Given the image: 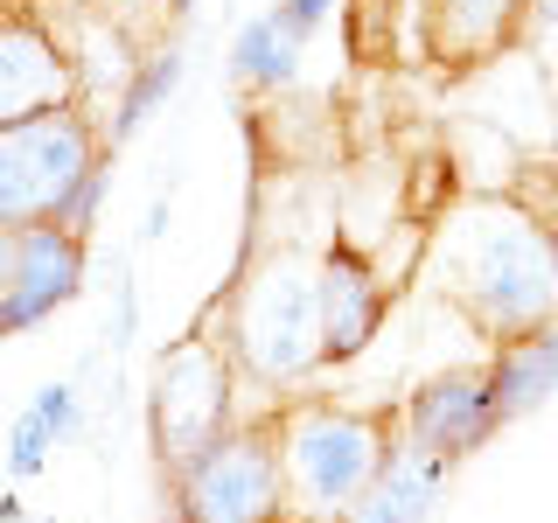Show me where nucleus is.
Listing matches in <instances>:
<instances>
[{"label":"nucleus","mask_w":558,"mask_h":523,"mask_svg":"<svg viewBox=\"0 0 558 523\" xmlns=\"http://www.w3.org/2000/svg\"><path fill=\"white\" fill-rule=\"evenodd\" d=\"M168 516L174 523H307L293 510L287 482V426L279 398L266 412H244L217 447H203L182 475H168Z\"/></svg>","instance_id":"nucleus-6"},{"label":"nucleus","mask_w":558,"mask_h":523,"mask_svg":"<svg viewBox=\"0 0 558 523\" xmlns=\"http://www.w3.org/2000/svg\"><path fill=\"white\" fill-rule=\"evenodd\" d=\"M537 35V0H418L412 42L440 92H461Z\"/></svg>","instance_id":"nucleus-7"},{"label":"nucleus","mask_w":558,"mask_h":523,"mask_svg":"<svg viewBox=\"0 0 558 523\" xmlns=\"http://www.w3.org/2000/svg\"><path fill=\"white\" fill-rule=\"evenodd\" d=\"M112 147V126H98L84 98L0 126V231H43V223L92 231Z\"/></svg>","instance_id":"nucleus-3"},{"label":"nucleus","mask_w":558,"mask_h":523,"mask_svg":"<svg viewBox=\"0 0 558 523\" xmlns=\"http://www.w3.org/2000/svg\"><path fill=\"white\" fill-rule=\"evenodd\" d=\"M510 426L496 405V377H488V356L482 363H447V370L418 377L405 391V440L440 453L447 467L475 461V453Z\"/></svg>","instance_id":"nucleus-8"},{"label":"nucleus","mask_w":558,"mask_h":523,"mask_svg":"<svg viewBox=\"0 0 558 523\" xmlns=\"http://www.w3.org/2000/svg\"><path fill=\"white\" fill-rule=\"evenodd\" d=\"M391 307H398V279H384V266L371 252H356L349 238L328 244L322 252V370L356 363L384 336Z\"/></svg>","instance_id":"nucleus-9"},{"label":"nucleus","mask_w":558,"mask_h":523,"mask_svg":"<svg viewBox=\"0 0 558 523\" xmlns=\"http://www.w3.org/2000/svg\"><path fill=\"white\" fill-rule=\"evenodd\" d=\"M433 287L482 349L558 321V223L523 196H468L433 238Z\"/></svg>","instance_id":"nucleus-1"},{"label":"nucleus","mask_w":558,"mask_h":523,"mask_svg":"<svg viewBox=\"0 0 558 523\" xmlns=\"http://www.w3.org/2000/svg\"><path fill=\"white\" fill-rule=\"evenodd\" d=\"M244 418V370L223 342L217 314L189 321L161 356H154L147 384V447H154V475H182L203 447H217Z\"/></svg>","instance_id":"nucleus-5"},{"label":"nucleus","mask_w":558,"mask_h":523,"mask_svg":"<svg viewBox=\"0 0 558 523\" xmlns=\"http://www.w3.org/2000/svg\"><path fill=\"white\" fill-rule=\"evenodd\" d=\"M22 8H43V0H0V14H22Z\"/></svg>","instance_id":"nucleus-22"},{"label":"nucleus","mask_w":558,"mask_h":523,"mask_svg":"<svg viewBox=\"0 0 558 523\" xmlns=\"http://www.w3.org/2000/svg\"><path fill=\"white\" fill-rule=\"evenodd\" d=\"M70 98H84L77 57H70V42L43 22V8L0 14V126L35 119V112L70 105Z\"/></svg>","instance_id":"nucleus-11"},{"label":"nucleus","mask_w":558,"mask_h":523,"mask_svg":"<svg viewBox=\"0 0 558 523\" xmlns=\"http://www.w3.org/2000/svg\"><path fill=\"white\" fill-rule=\"evenodd\" d=\"M84 272H92V231L84 223H43V231H22V252H14V287L0 301V342L43 328L49 314H63L84 293Z\"/></svg>","instance_id":"nucleus-10"},{"label":"nucleus","mask_w":558,"mask_h":523,"mask_svg":"<svg viewBox=\"0 0 558 523\" xmlns=\"http://www.w3.org/2000/svg\"><path fill=\"white\" fill-rule=\"evenodd\" d=\"M279 426H287L293 510L314 523H336L391 467V453L405 447V398L349 405V398L293 391V398H279Z\"/></svg>","instance_id":"nucleus-4"},{"label":"nucleus","mask_w":558,"mask_h":523,"mask_svg":"<svg viewBox=\"0 0 558 523\" xmlns=\"http://www.w3.org/2000/svg\"><path fill=\"white\" fill-rule=\"evenodd\" d=\"M209 314L252 391L293 398V384L322 370V258H307L301 244L244 252Z\"/></svg>","instance_id":"nucleus-2"},{"label":"nucleus","mask_w":558,"mask_h":523,"mask_svg":"<svg viewBox=\"0 0 558 523\" xmlns=\"http://www.w3.org/2000/svg\"><path fill=\"white\" fill-rule=\"evenodd\" d=\"M14 252H22V231H0V301L14 287Z\"/></svg>","instance_id":"nucleus-19"},{"label":"nucleus","mask_w":558,"mask_h":523,"mask_svg":"<svg viewBox=\"0 0 558 523\" xmlns=\"http://www.w3.org/2000/svg\"><path fill=\"white\" fill-rule=\"evenodd\" d=\"M537 35L558 42V0H537ZM537 35H531V42H537Z\"/></svg>","instance_id":"nucleus-20"},{"label":"nucleus","mask_w":558,"mask_h":523,"mask_svg":"<svg viewBox=\"0 0 558 523\" xmlns=\"http://www.w3.org/2000/svg\"><path fill=\"white\" fill-rule=\"evenodd\" d=\"M49 447H57V433H49L43 426V412H22V418H14V433H8V475H43V467H49Z\"/></svg>","instance_id":"nucleus-16"},{"label":"nucleus","mask_w":558,"mask_h":523,"mask_svg":"<svg viewBox=\"0 0 558 523\" xmlns=\"http://www.w3.org/2000/svg\"><path fill=\"white\" fill-rule=\"evenodd\" d=\"M126 8H161V14H182L189 0H126Z\"/></svg>","instance_id":"nucleus-21"},{"label":"nucleus","mask_w":558,"mask_h":523,"mask_svg":"<svg viewBox=\"0 0 558 523\" xmlns=\"http://www.w3.org/2000/svg\"><path fill=\"white\" fill-rule=\"evenodd\" d=\"M488 377H496V405L502 418H531L545 398L558 391V321L531 328V336H510L488 349Z\"/></svg>","instance_id":"nucleus-13"},{"label":"nucleus","mask_w":558,"mask_h":523,"mask_svg":"<svg viewBox=\"0 0 558 523\" xmlns=\"http://www.w3.org/2000/svg\"><path fill=\"white\" fill-rule=\"evenodd\" d=\"M447 482H453V467L440 461V453H426V447L405 440L391 453V467H384V475L363 488L336 523H426L433 510H440Z\"/></svg>","instance_id":"nucleus-12"},{"label":"nucleus","mask_w":558,"mask_h":523,"mask_svg":"<svg viewBox=\"0 0 558 523\" xmlns=\"http://www.w3.org/2000/svg\"><path fill=\"white\" fill-rule=\"evenodd\" d=\"M279 14H287V28L293 35H314L328 22V14H336V0H279Z\"/></svg>","instance_id":"nucleus-18"},{"label":"nucleus","mask_w":558,"mask_h":523,"mask_svg":"<svg viewBox=\"0 0 558 523\" xmlns=\"http://www.w3.org/2000/svg\"><path fill=\"white\" fill-rule=\"evenodd\" d=\"M28 405L43 412V426L57 433V447L70 440V433H77V384H43V391H35Z\"/></svg>","instance_id":"nucleus-17"},{"label":"nucleus","mask_w":558,"mask_h":523,"mask_svg":"<svg viewBox=\"0 0 558 523\" xmlns=\"http://www.w3.org/2000/svg\"><path fill=\"white\" fill-rule=\"evenodd\" d=\"M301 49H307V35H293L279 8L252 14V22L238 28V42H231V77L244 92H287V84L301 77Z\"/></svg>","instance_id":"nucleus-14"},{"label":"nucleus","mask_w":558,"mask_h":523,"mask_svg":"<svg viewBox=\"0 0 558 523\" xmlns=\"http://www.w3.org/2000/svg\"><path fill=\"white\" fill-rule=\"evenodd\" d=\"M174 77H182V49L174 42H161V49H147V57H140V77L126 84V98H119V119H112V139H126L140 119L154 112V105H161L168 92H174Z\"/></svg>","instance_id":"nucleus-15"}]
</instances>
